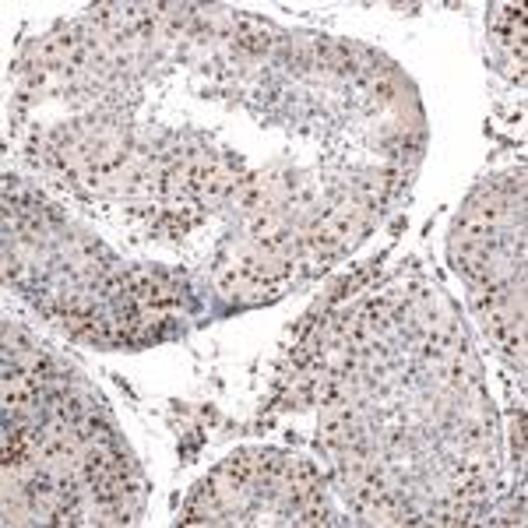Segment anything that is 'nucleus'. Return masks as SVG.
<instances>
[{
  "label": "nucleus",
  "instance_id": "f257e3e1",
  "mask_svg": "<svg viewBox=\"0 0 528 528\" xmlns=\"http://www.w3.org/2000/svg\"><path fill=\"white\" fill-rule=\"evenodd\" d=\"M236 39V46L239 50H246V53H264L268 50V32H239V36H232Z\"/></svg>",
  "mask_w": 528,
  "mask_h": 528
}]
</instances>
